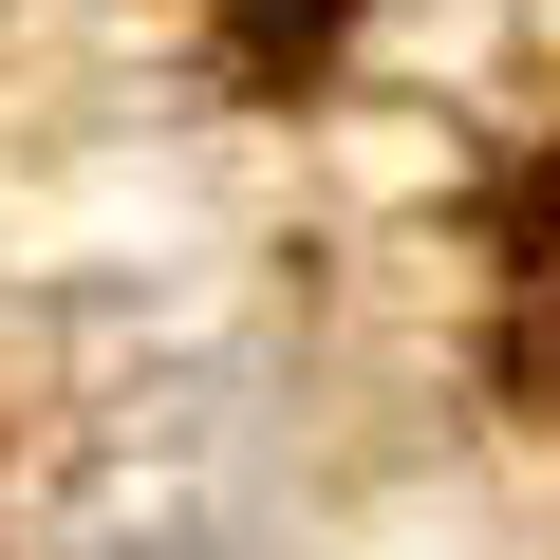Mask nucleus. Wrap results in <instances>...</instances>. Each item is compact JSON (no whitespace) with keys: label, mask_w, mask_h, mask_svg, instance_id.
I'll return each mask as SVG.
<instances>
[{"label":"nucleus","mask_w":560,"mask_h":560,"mask_svg":"<svg viewBox=\"0 0 560 560\" xmlns=\"http://www.w3.org/2000/svg\"><path fill=\"white\" fill-rule=\"evenodd\" d=\"M504 374L560 411V168L523 187V243H504Z\"/></svg>","instance_id":"nucleus-1"},{"label":"nucleus","mask_w":560,"mask_h":560,"mask_svg":"<svg viewBox=\"0 0 560 560\" xmlns=\"http://www.w3.org/2000/svg\"><path fill=\"white\" fill-rule=\"evenodd\" d=\"M337 20H355V0H224V38H243L261 75H300V57H337Z\"/></svg>","instance_id":"nucleus-2"}]
</instances>
